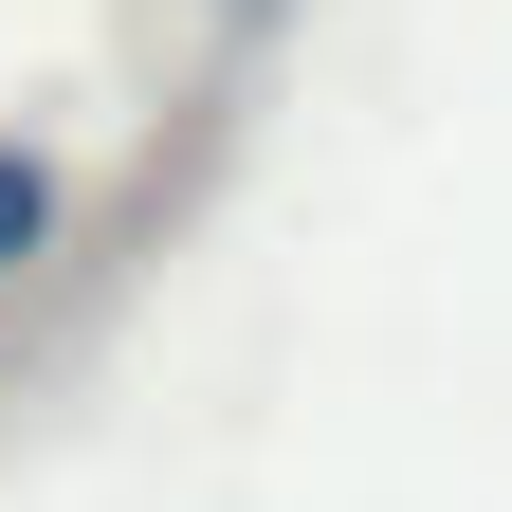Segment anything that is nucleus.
<instances>
[{"label": "nucleus", "mask_w": 512, "mask_h": 512, "mask_svg": "<svg viewBox=\"0 0 512 512\" xmlns=\"http://www.w3.org/2000/svg\"><path fill=\"white\" fill-rule=\"evenodd\" d=\"M238 19H275V0H238Z\"/></svg>", "instance_id": "obj_2"}, {"label": "nucleus", "mask_w": 512, "mask_h": 512, "mask_svg": "<svg viewBox=\"0 0 512 512\" xmlns=\"http://www.w3.org/2000/svg\"><path fill=\"white\" fill-rule=\"evenodd\" d=\"M55 238H74V165H55L37 128H0V293H19Z\"/></svg>", "instance_id": "obj_1"}]
</instances>
